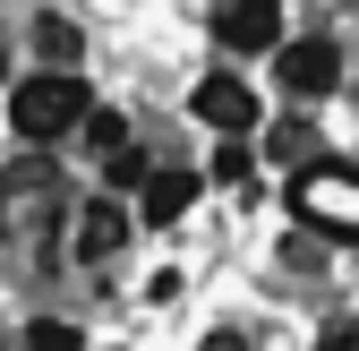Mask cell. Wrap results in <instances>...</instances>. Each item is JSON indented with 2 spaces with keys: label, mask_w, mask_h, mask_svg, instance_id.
I'll use <instances>...</instances> for the list:
<instances>
[{
  "label": "cell",
  "mask_w": 359,
  "mask_h": 351,
  "mask_svg": "<svg viewBox=\"0 0 359 351\" xmlns=\"http://www.w3.org/2000/svg\"><path fill=\"white\" fill-rule=\"evenodd\" d=\"M86 112H95V95H86L77 69H34L9 95V128H18L26 146H60L69 128H86Z\"/></svg>",
  "instance_id": "1"
},
{
  "label": "cell",
  "mask_w": 359,
  "mask_h": 351,
  "mask_svg": "<svg viewBox=\"0 0 359 351\" xmlns=\"http://www.w3.org/2000/svg\"><path fill=\"white\" fill-rule=\"evenodd\" d=\"M283 206H291V223L325 232V240H359V163H299Z\"/></svg>",
  "instance_id": "2"
},
{
  "label": "cell",
  "mask_w": 359,
  "mask_h": 351,
  "mask_svg": "<svg viewBox=\"0 0 359 351\" xmlns=\"http://www.w3.org/2000/svg\"><path fill=\"white\" fill-rule=\"evenodd\" d=\"M52 214H60V180H52V163H9L0 171V240L26 249L52 232Z\"/></svg>",
  "instance_id": "3"
},
{
  "label": "cell",
  "mask_w": 359,
  "mask_h": 351,
  "mask_svg": "<svg viewBox=\"0 0 359 351\" xmlns=\"http://www.w3.org/2000/svg\"><path fill=\"white\" fill-rule=\"evenodd\" d=\"M274 77H283V95H291V103H325L334 86H342V43H334V34L283 43V52H274Z\"/></svg>",
  "instance_id": "4"
},
{
  "label": "cell",
  "mask_w": 359,
  "mask_h": 351,
  "mask_svg": "<svg viewBox=\"0 0 359 351\" xmlns=\"http://www.w3.org/2000/svg\"><path fill=\"white\" fill-rule=\"evenodd\" d=\"M214 43H222L231 60L283 52V0H214Z\"/></svg>",
  "instance_id": "5"
},
{
  "label": "cell",
  "mask_w": 359,
  "mask_h": 351,
  "mask_svg": "<svg viewBox=\"0 0 359 351\" xmlns=\"http://www.w3.org/2000/svg\"><path fill=\"white\" fill-rule=\"evenodd\" d=\"M189 112H197L205 128H222V138H248V128L265 120V112H257V86H248L240 69H214V77H197Z\"/></svg>",
  "instance_id": "6"
},
{
  "label": "cell",
  "mask_w": 359,
  "mask_h": 351,
  "mask_svg": "<svg viewBox=\"0 0 359 351\" xmlns=\"http://www.w3.org/2000/svg\"><path fill=\"white\" fill-rule=\"evenodd\" d=\"M197 171H180V163H163V171H146V197H137V214H146V223H180V214H189L197 206Z\"/></svg>",
  "instance_id": "7"
},
{
  "label": "cell",
  "mask_w": 359,
  "mask_h": 351,
  "mask_svg": "<svg viewBox=\"0 0 359 351\" xmlns=\"http://www.w3.org/2000/svg\"><path fill=\"white\" fill-rule=\"evenodd\" d=\"M128 240V214L111 206V197H95V206H86L77 214V266H103V257Z\"/></svg>",
  "instance_id": "8"
},
{
  "label": "cell",
  "mask_w": 359,
  "mask_h": 351,
  "mask_svg": "<svg viewBox=\"0 0 359 351\" xmlns=\"http://www.w3.org/2000/svg\"><path fill=\"white\" fill-rule=\"evenodd\" d=\"M265 154H274V163H317V128H308V120H274V128H265Z\"/></svg>",
  "instance_id": "9"
},
{
  "label": "cell",
  "mask_w": 359,
  "mask_h": 351,
  "mask_svg": "<svg viewBox=\"0 0 359 351\" xmlns=\"http://www.w3.org/2000/svg\"><path fill=\"white\" fill-rule=\"evenodd\" d=\"M214 180L240 189V197L257 189V154H248V138H222V146H214Z\"/></svg>",
  "instance_id": "10"
},
{
  "label": "cell",
  "mask_w": 359,
  "mask_h": 351,
  "mask_svg": "<svg viewBox=\"0 0 359 351\" xmlns=\"http://www.w3.org/2000/svg\"><path fill=\"white\" fill-rule=\"evenodd\" d=\"M18 351H86V334H77V326H60V317H34Z\"/></svg>",
  "instance_id": "11"
},
{
  "label": "cell",
  "mask_w": 359,
  "mask_h": 351,
  "mask_svg": "<svg viewBox=\"0 0 359 351\" xmlns=\"http://www.w3.org/2000/svg\"><path fill=\"white\" fill-rule=\"evenodd\" d=\"M146 171H154V163H146L137 146H120V154H103V180H111V189H146Z\"/></svg>",
  "instance_id": "12"
},
{
  "label": "cell",
  "mask_w": 359,
  "mask_h": 351,
  "mask_svg": "<svg viewBox=\"0 0 359 351\" xmlns=\"http://www.w3.org/2000/svg\"><path fill=\"white\" fill-rule=\"evenodd\" d=\"M86 138H95L103 154H120V146H128V120H120V112H86Z\"/></svg>",
  "instance_id": "13"
},
{
  "label": "cell",
  "mask_w": 359,
  "mask_h": 351,
  "mask_svg": "<svg viewBox=\"0 0 359 351\" xmlns=\"http://www.w3.org/2000/svg\"><path fill=\"white\" fill-rule=\"evenodd\" d=\"M205 351H248V334H240V326H214V334H205Z\"/></svg>",
  "instance_id": "14"
},
{
  "label": "cell",
  "mask_w": 359,
  "mask_h": 351,
  "mask_svg": "<svg viewBox=\"0 0 359 351\" xmlns=\"http://www.w3.org/2000/svg\"><path fill=\"white\" fill-rule=\"evenodd\" d=\"M317 351H359V326H325V343Z\"/></svg>",
  "instance_id": "15"
},
{
  "label": "cell",
  "mask_w": 359,
  "mask_h": 351,
  "mask_svg": "<svg viewBox=\"0 0 359 351\" xmlns=\"http://www.w3.org/2000/svg\"><path fill=\"white\" fill-rule=\"evenodd\" d=\"M0 77H9V43H0Z\"/></svg>",
  "instance_id": "16"
}]
</instances>
